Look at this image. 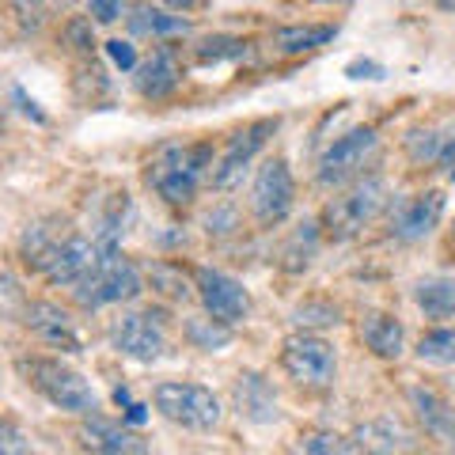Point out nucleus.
Listing matches in <instances>:
<instances>
[{"label": "nucleus", "instance_id": "nucleus-21", "mask_svg": "<svg viewBox=\"0 0 455 455\" xmlns=\"http://www.w3.org/2000/svg\"><path fill=\"white\" fill-rule=\"evenodd\" d=\"M338 35V23H289L274 31V46L281 53H311Z\"/></svg>", "mask_w": 455, "mask_h": 455}, {"label": "nucleus", "instance_id": "nucleus-17", "mask_svg": "<svg viewBox=\"0 0 455 455\" xmlns=\"http://www.w3.org/2000/svg\"><path fill=\"white\" fill-rule=\"evenodd\" d=\"M235 406H239V414L254 425H269V421L281 418L277 391L262 372H243L235 379Z\"/></svg>", "mask_w": 455, "mask_h": 455}, {"label": "nucleus", "instance_id": "nucleus-33", "mask_svg": "<svg viewBox=\"0 0 455 455\" xmlns=\"http://www.w3.org/2000/svg\"><path fill=\"white\" fill-rule=\"evenodd\" d=\"M107 53H110V61L122 68V73H133L137 65V50H133V42H122V38H110L107 42Z\"/></svg>", "mask_w": 455, "mask_h": 455}, {"label": "nucleus", "instance_id": "nucleus-38", "mask_svg": "<svg viewBox=\"0 0 455 455\" xmlns=\"http://www.w3.org/2000/svg\"><path fill=\"white\" fill-rule=\"evenodd\" d=\"M451 235H455V224H451Z\"/></svg>", "mask_w": 455, "mask_h": 455}, {"label": "nucleus", "instance_id": "nucleus-3", "mask_svg": "<svg viewBox=\"0 0 455 455\" xmlns=\"http://www.w3.org/2000/svg\"><path fill=\"white\" fill-rule=\"evenodd\" d=\"M152 406H156V414L160 418H167L171 425L190 429V433L217 429L220 418H224V406H220V398L212 395V387H205V383H190V379L156 383Z\"/></svg>", "mask_w": 455, "mask_h": 455}, {"label": "nucleus", "instance_id": "nucleus-28", "mask_svg": "<svg viewBox=\"0 0 455 455\" xmlns=\"http://www.w3.org/2000/svg\"><path fill=\"white\" fill-rule=\"evenodd\" d=\"M319 224H304L300 232L292 235V243L284 247V269H304L311 262V254H315V243H319Z\"/></svg>", "mask_w": 455, "mask_h": 455}, {"label": "nucleus", "instance_id": "nucleus-12", "mask_svg": "<svg viewBox=\"0 0 455 455\" xmlns=\"http://www.w3.org/2000/svg\"><path fill=\"white\" fill-rule=\"evenodd\" d=\"M99 262V251H95V239H84V235H65L57 239V243L50 247V254L42 259L35 269L42 277H46L50 284H76L84 281L95 269Z\"/></svg>", "mask_w": 455, "mask_h": 455}, {"label": "nucleus", "instance_id": "nucleus-20", "mask_svg": "<svg viewBox=\"0 0 455 455\" xmlns=\"http://www.w3.org/2000/svg\"><path fill=\"white\" fill-rule=\"evenodd\" d=\"M410 406L418 410L425 433H433L436 440L455 436V406L448 398H440L433 387H410Z\"/></svg>", "mask_w": 455, "mask_h": 455}, {"label": "nucleus", "instance_id": "nucleus-6", "mask_svg": "<svg viewBox=\"0 0 455 455\" xmlns=\"http://www.w3.org/2000/svg\"><path fill=\"white\" fill-rule=\"evenodd\" d=\"M145 292V281H140V269L125 259V254H110V259H99L95 269L73 289V300L80 307H110V304H125L137 300Z\"/></svg>", "mask_w": 455, "mask_h": 455}, {"label": "nucleus", "instance_id": "nucleus-14", "mask_svg": "<svg viewBox=\"0 0 455 455\" xmlns=\"http://www.w3.org/2000/svg\"><path fill=\"white\" fill-rule=\"evenodd\" d=\"M444 217V194L440 190H425L414 197H403L391 212V235L403 239V243H418L433 232Z\"/></svg>", "mask_w": 455, "mask_h": 455}, {"label": "nucleus", "instance_id": "nucleus-37", "mask_svg": "<svg viewBox=\"0 0 455 455\" xmlns=\"http://www.w3.org/2000/svg\"><path fill=\"white\" fill-rule=\"evenodd\" d=\"M440 12H455V0H440Z\"/></svg>", "mask_w": 455, "mask_h": 455}, {"label": "nucleus", "instance_id": "nucleus-35", "mask_svg": "<svg viewBox=\"0 0 455 455\" xmlns=\"http://www.w3.org/2000/svg\"><path fill=\"white\" fill-rule=\"evenodd\" d=\"M8 95H12V103H16V110L23 114V118H31V122H38V125L46 122V114L38 110V103H35V99H27V92L20 88V84H12V92H8Z\"/></svg>", "mask_w": 455, "mask_h": 455}, {"label": "nucleus", "instance_id": "nucleus-7", "mask_svg": "<svg viewBox=\"0 0 455 455\" xmlns=\"http://www.w3.org/2000/svg\"><path fill=\"white\" fill-rule=\"evenodd\" d=\"M194 289H197V300H202L205 315L224 326H235L251 315L247 284L232 274H224V269H209V266L194 269Z\"/></svg>", "mask_w": 455, "mask_h": 455}, {"label": "nucleus", "instance_id": "nucleus-18", "mask_svg": "<svg viewBox=\"0 0 455 455\" xmlns=\"http://www.w3.org/2000/svg\"><path fill=\"white\" fill-rule=\"evenodd\" d=\"M179 80H182V68H179V57L171 46L152 50L148 61H140V68H137V92L145 99H167L179 88Z\"/></svg>", "mask_w": 455, "mask_h": 455}, {"label": "nucleus", "instance_id": "nucleus-39", "mask_svg": "<svg viewBox=\"0 0 455 455\" xmlns=\"http://www.w3.org/2000/svg\"><path fill=\"white\" fill-rule=\"evenodd\" d=\"M451 179H455V171H451Z\"/></svg>", "mask_w": 455, "mask_h": 455}, {"label": "nucleus", "instance_id": "nucleus-24", "mask_svg": "<svg viewBox=\"0 0 455 455\" xmlns=\"http://www.w3.org/2000/svg\"><path fill=\"white\" fill-rule=\"evenodd\" d=\"M182 334H187V341H190L194 349L217 353V349H224L228 341H232V326H224V323L209 319V315H197V319H187Z\"/></svg>", "mask_w": 455, "mask_h": 455}, {"label": "nucleus", "instance_id": "nucleus-2", "mask_svg": "<svg viewBox=\"0 0 455 455\" xmlns=\"http://www.w3.org/2000/svg\"><path fill=\"white\" fill-rule=\"evenodd\" d=\"M209 164H212L209 145H171L148 164V187L167 205H190Z\"/></svg>", "mask_w": 455, "mask_h": 455}, {"label": "nucleus", "instance_id": "nucleus-5", "mask_svg": "<svg viewBox=\"0 0 455 455\" xmlns=\"http://www.w3.org/2000/svg\"><path fill=\"white\" fill-rule=\"evenodd\" d=\"M281 368L296 387L326 391L338 376V353L326 338L311 331H296L281 341Z\"/></svg>", "mask_w": 455, "mask_h": 455}, {"label": "nucleus", "instance_id": "nucleus-1", "mask_svg": "<svg viewBox=\"0 0 455 455\" xmlns=\"http://www.w3.org/2000/svg\"><path fill=\"white\" fill-rule=\"evenodd\" d=\"M27 383L46 398L50 406L65 410L76 418H95L99 414V391L92 387V379H84L76 368H68L53 357H23L20 361Z\"/></svg>", "mask_w": 455, "mask_h": 455}, {"label": "nucleus", "instance_id": "nucleus-29", "mask_svg": "<svg viewBox=\"0 0 455 455\" xmlns=\"http://www.w3.org/2000/svg\"><path fill=\"white\" fill-rule=\"evenodd\" d=\"M296 326H338L341 323V311L334 304H326V300H304L300 307H296V315H292Z\"/></svg>", "mask_w": 455, "mask_h": 455}, {"label": "nucleus", "instance_id": "nucleus-16", "mask_svg": "<svg viewBox=\"0 0 455 455\" xmlns=\"http://www.w3.org/2000/svg\"><path fill=\"white\" fill-rule=\"evenodd\" d=\"M353 448L361 455H414L418 436L398 418H372L353 429Z\"/></svg>", "mask_w": 455, "mask_h": 455}, {"label": "nucleus", "instance_id": "nucleus-34", "mask_svg": "<svg viewBox=\"0 0 455 455\" xmlns=\"http://www.w3.org/2000/svg\"><path fill=\"white\" fill-rule=\"evenodd\" d=\"M346 76L349 80H383L387 76V68H383L379 61H372V57H357V61L346 65Z\"/></svg>", "mask_w": 455, "mask_h": 455}, {"label": "nucleus", "instance_id": "nucleus-11", "mask_svg": "<svg viewBox=\"0 0 455 455\" xmlns=\"http://www.w3.org/2000/svg\"><path fill=\"white\" fill-rule=\"evenodd\" d=\"M277 125H281L277 118H259V122L243 125V130L228 140L224 156L217 160V167H212V187L217 190H235L239 182H243L247 167L254 164V156H259L266 148V140L277 133Z\"/></svg>", "mask_w": 455, "mask_h": 455}, {"label": "nucleus", "instance_id": "nucleus-32", "mask_svg": "<svg viewBox=\"0 0 455 455\" xmlns=\"http://www.w3.org/2000/svg\"><path fill=\"white\" fill-rule=\"evenodd\" d=\"M65 38H68V46H76V50H92L95 46V38H92V16L68 20L65 23Z\"/></svg>", "mask_w": 455, "mask_h": 455}, {"label": "nucleus", "instance_id": "nucleus-8", "mask_svg": "<svg viewBox=\"0 0 455 455\" xmlns=\"http://www.w3.org/2000/svg\"><path fill=\"white\" fill-rule=\"evenodd\" d=\"M110 346L130 361L152 364L167 353V326L160 311H125V315L110 326Z\"/></svg>", "mask_w": 455, "mask_h": 455}, {"label": "nucleus", "instance_id": "nucleus-19", "mask_svg": "<svg viewBox=\"0 0 455 455\" xmlns=\"http://www.w3.org/2000/svg\"><path fill=\"white\" fill-rule=\"evenodd\" d=\"M361 341L376 353V357L398 361L403 349H406V331L395 315H387V311H368V315L361 319Z\"/></svg>", "mask_w": 455, "mask_h": 455}, {"label": "nucleus", "instance_id": "nucleus-4", "mask_svg": "<svg viewBox=\"0 0 455 455\" xmlns=\"http://www.w3.org/2000/svg\"><path fill=\"white\" fill-rule=\"evenodd\" d=\"M391 205V187L383 179H357L346 194H338L334 202H326L319 228L331 239H353L357 232H364L383 209Z\"/></svg>", "mask_w": 455, "mask_h": 455}, {"label": "nucleus", "instance_id": "nucleus-13", "mask_svg": "<svg viewBox=\"0 0 455 455\" xmlns=\"http://www.w3.org/2000/svg\"><path fill=\"white\" fill-rule=\"evenodd\" d=\"M80 448L88 455H148V440L133 425L110 418H84L80 421Z\"/></svg>", "mask_w": 455, "mask_h": 455}, {"label": "nucleus", "instance_id": "nucleus-27", "mask_svg": "<svg viewBox=\"0 0 455 455\" xmlns=\"http://www.w3.org/2000/svg\"><path fill=\"white\" fill-rule=\"evenodd\" d=\"M152 289H160L167 300H187L194 284L182 277V269L179 266H171V262H156L152 266Z\"/></svg>", "mask_w": 455, "mask_h": 455}, {"label": "nucleus", "instance_id": "nucleus-30", "mask_svg": "<svg viewBox=\"0 0 455 455\" xmlns=\"http://www.w3.org/2000/svg\"><path fill=\"white\" fill-rule=\"evenodd\" d=\"M349 451H353L349 440L331 429H311L304 436V455H349Z\"/></svg>", "mask_w": 455, "mask_h": 455}, {"label": "nucleus", "instance_id": "nucleus-22", "mask_svg": "<svg viewBox=\"0 0 455 455\" xmlns=\"http://www.w3.org/2000/svg\"><path fill=\"white\" fill-rule=\"evenodd\" d=\"M414 300L425 311V319H451L455 315V277L433 274L414 284Z\"/></svg>", "mask_w": 455, "mask_h": 455}, {"label": "nucleus", "instance_id": "nucleus-26", "mask_svg": "<svg viewBox=\"0 0 455 455\" xmlns=\"http://www.w3.org/2000/svg\"><path fill=\"white\" fill-rule=\"evenodd\" d=\"M418 361H425V364H455V326H436V331L421 334Z\"/></svg>", "mask_w": 455, "mask_h": 455}, {"label": "nucleus", "instance_id": "nucleus-31", "mask_svg": "<svg viewBox=\"0 0 455 455\" xmlns=\"http://www.w3.org/2000/svg\"><path fill=\"white\" fill-rule=\"evenodd\" d=\"M0 455H31V440L12 418H4V425H0Z\"/></svg>", "mask_w": 455, "mask_h": 455}, {"label": "nucleus", "instance_id": "nucleus-15", "mask_svg": "<svg viewBox=\"0 0 455 455\" xmlns=\"http://www.w3.org/2000/svg\"><path fill=\"white\" fill-rule=\"evenodd\" d=\"M23 326L31 331L38 341H46L50 349H61V353H84V341L76 334L73 319L68 311H61L57 304H46V300H35L23 307Z\"/></svg>", "mask_w": 455, "mask_h": 455}, {"label": "nucleus", "instance_id": "nucleus-10", "mask_svg": "<svg viewBox=\"0 0 455 455\" xmlns=\"http://www.w3.org/2000/svg\"><path fill=\"white\" fill-rule=\"evenodd\" d=\"M292 205H296V179H292L289 164H284L281 156L277 160H266L259 167V175H254V182H251V212H254V220L274 228V224H281L284 217H289Z\"/></svg>", "mask_w": 455, "mask_h": 455}, {"label": "nucleus", "instance_id": "nucleus-23", "mask_svg": "<svg viewBox=\"0 0 455 455\" xmlns=\"http://www.w3.org/2000/svg\"><path fill=\"white\" fill-rule=\"evenodd\" d=\"M125 20H130V31L140 35V38H171V35H187L190 31V23L182 16H171V12L152 8V4L133 8Z\"/></svg>", "mask_w": 455, "mask_h": 455}, {"label": "nucleus", "instance_id": "nucleus-25", "mask_svg": "<svg viewBox=\"0 0 455 455\" xmlns=\"http://www.w3.org/2000/svg\"><path fill=\"white\" fill-rule=\"evenodd\" d=\"M194 57L197 65H220V61H239L247 57V42L235 38V35H212V38H202L194 46Z\"/></svg>", "mask_w": 455, "mask_h": 455}, {"label": "nucleus", "instance_id": "nucleus-9", "mask_svg": "<svg viewBox=\"0 0 455 455\" xmlns=\"http://www.w3.org/2000/svg\"><path fill=\"white\" fill-rule=\"evenodd\" d=\"M379 148V133L372 125H357V130L341 133L331 148L319 156V182L323 187H341V182H349L353 175H361L364 164L376 156Z\"/></svg>", "mask_w": 455, "mask_h": 455}, {"label": "nucleus", "instance_id": "nucleus-36", "mask_svg": "<svg viewBox=\"0 0 455 455\" xmlns=\"http://www.w3.org/2000/svg\"><path fill=\"white\" fill-rule=\"evenodd\" d=\"M88 16H95L99 23H114L118 16H125V4H118V0H92Z\"/></svg>", "mask_w": 455, "mask_h": 455}]
</instances>
